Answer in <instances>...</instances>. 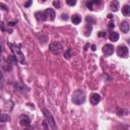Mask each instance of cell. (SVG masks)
<instances>
[{"instance_id":"obj_33","label":"cell","mask_w":130,"mask_h":130,"mask_svg":"<svg viewBox=\"0 0 130 130\" xmlns=\"http://www.w3.org/2000/svg\"><path fill=\"white\" fill-rule=\"evenodd\" d=\"M1 52H2V50H1V46H0V53H1Z\"/></svg>"},{"instance_id":"obj_19","label":"cell","mask_w":130,"mask_h":130,"mask_svg":"<svg viewBox=\"0 0 130 130\" xmlns=\"http://www.w3.org/2000/svg\"><path fill=\"white\" fill-rule=\"evenodd\" d=\"M86 22H87L88 24H93V23L95 22V20H94L91 16H86Z\"/></svg>"},{"instance_id":"obj_27","label":"cell","mask_w":130,"mask_h":130,"mask_svg":"<svg viewBox=\"0 0 130 130\" xmlns=\"http://www.w3.org/2000/svg\"><path fill=\"white\" fill-rule=\"evenodd\" d=\"M109 27H110V28H113V27H115V23H114L113 21H111V22L109 23Z\"/></svg>"},{"instance_id":"obj_3","label":"cell","mask_w":130,"mask_h":130,"mask_svg":"<svg viewBox=\"0 0 130 130\" xmlns=\"http://www.w3.org/2000/svg\"><path fill=\"white\" fill-rule=\"evenodd\" d=\"M42 112L44 113L45 121L48 123V125H49L52 129H56V128H57V125H56V122H55V120H54L52 114H51L48 110H46V109H42Z\"/></svg>"},{"instance_id":"obj_6","label":"cell","mask_w":130,"mask_h":130,"mask_svg":"<svg viewBox=\"0 0 130 130\" xmlns=\"http://www.w3.org/2000/svg\"><path fill=\"white\" fill-rule=\"evenodd\" d=\"M55 16H56V13H55V10L53 8H48L43 12V19L44 20L53 21L55 19Z\"/></svg>"},{"instance_id":"obj_2","label":"cell","mask_w":130,"mask_h":130,"mask_svg":"<svg viewBox=\"0 0 130 130\" xmlns=\"http://www.w3.org/2000/svg\"><path fill=\"white\" fill-rule=\"evenodd\" d=\"M72 102L75 105H81L85 102V92L82 89H76L72 94Z\"/></svg>"},{"instance_id":"obj_22","label":"cell","mask_w":130,"mask_h":130,"mask_svg":"<svg viewBox=\"0 0 130 130\" xmlns=\"http://www.w3.org/2000/svg\"><path fill=\"white\" fill-rule=\"evenodd\" d=\"M53 5H54V6L56 7V8H58V9H59V8L61 7V5H60V2H59V0H55V1L53 2Z\"/></svg>"},{"instance_id":"obj_11","label":"cell","mask_w":130,"mask_h":130,"mask_svg":"<svg viewBox=\"0 0 130 130\" xmlns=\"http://www.w3.org/2000/svg\"><path fill=\"white\" fill-rule=\"evenodd\" d=\"M120 29L122 30V32L127 34L129 31V23H128V21H126V20L122 21L121 24H120Z\"/></svg>"},{"instance_id":"obj_4","label":"cell","mask_w":130,"mask_h":130,"mask_svg":"<svg viewBox=\"0 0 130 130\" xmlns=\"http://www.w3.org/2000/svg\"><path fill=\"white\" fill-rule=\"evenodd\" d=\"M49 50L50 52H52L53 54H56V55H59L63 52V46L59 43V42H53L50 44L49 46Z\"/></svg>"},{"instance_id":"obj_35","label":"cell","mask_w":130,"mask_h":130,"mask_svg":"<svg viewBox=\"0 0 130 130\" xmlns=\"http://www.w3.org/2000/svg\"><path fill=\"white\" fill-rule=\"evenodd\" d=\"M41 1H43V2H45V1H46V0H41Z\"/></svg>"},{"instance_id":"obj_9","label":"cell","mask_w":130,"mask_h":130,"mask_svg":"<svg viewBox=\"0 0 130 130\" xmlns=\"http://www.w3.org/2000/svg\"><path fill=\"white\" fill-rule=\"evenodd\" d=\"M101 100H102V98H101V95L99 93H91L90 96H89V102H90V104L92 106L98 105L101 102Z\"/></svg>"},{"instance_id":"obj_34","label":"cell","mask_w":130,"mask_h":130,"mask_svg":"<svg viewBox=\"0 0 130 130\" xmlns=\"http://www.w3.org/2000/svg\"><path fill=\"white\" fill-rule=\"evenodd\" d=\"M1 86H2V84H1V81H0V87H1Z\"/></svg>"},{"instance_id":"obj_31","label":"cell","mask_w":130,"mask_h":130,"mask_svg":"<svg viewBox=\"0 0 130 130\" xmlns=\"http://www.w3.org/2000/svg\"><path fill=\"white\" fill-rule=\"evenodd\" d=\"M91 48H92V50H93V51H95V50H96V49H95V46H94V45H92V46H91Z\"/></svg>"},{"instance_id":"obj_18","label":"cell","mask_w":130,"mask_h":130,"mask_svg":"<svg viewBox=\"0 0 130 130\" xmlns=\"http://www.w3.org/2000/svg\"><path fill=\"white\" fill-rule=\"evenodd\" d=\"M9 119L7 114H0V122H6Z\"/></svg>"},{"instance_id":"obj_29","label":"cell","mask_w":130,"mask_h":130,"mask_svg":"<svg viewBox=\"0 0 130 130\" xmlns=\"http://www.w3.org/2000/svg\"><path fill=\"white\" fill-rule=\"evenodd\" d=\"M0 27H1V29H2V30H4V29H5V28H4V23H3V22H1V23H0Z\"/></svg>"},{"instance_id":"obj_32","label":"cell","mask_w":130,"mask_h":130,"mask_svg":"<svg viewBox=\"0 0 130 130\" xmlns=\"http://www.w3.org/2000/svg\"><path fill=\"white\" fill-rule=\"evenodd\" d=\"M87 47H88V44H87V45H86V46H85V47H84V50H85V51H86V50H87Z\"/></svg>"},{"instance_id":"obj_10","label":"cell","mask_w":130,"mask_h":130,"mask_svg":"<svg viewBox=\"0 0 130 130\" xmlns=\"http://www.w3.org/2000/svg\"><path fill=\"white\" fill-rule=\"evenodd\" d=\"M19 123H20L21 126H24V127L29 126V125H30V119H29V117L26 116V115H21V116L19 117Z\"/></svg>"},{"instance_id":"obj_7","label":"cell","mask_w":130,"mask_h":130,"mask_svg":"<svg viewBox=\"0 0 130 130\" xmlns=\"http://www.w3.org/2000/svg\"><path fill=\"white\" fill-rule=\"evenodd\" d=\"M117 54L119 57H122V58H125L127 57L128 55V48L125 46V45H120L118 48H117Z\"/></svg>"},{"instance_id":"obj_24","label":"cell","mask_w":130,"mask_h":130,"mask_svg":"<svg viewBox=\"0 0 130 130\" xmlns=\"http://www.w3.org/2000/svg\"><path fill=\"white\" fill-rule=\"evenodd\" d=\"M0 7H1L3 10H5V11H7V10H8V7H7L5 4H3V3H0Z\"/></svg>"},{"instance_id":"obj_5","label":"cell","mask_w":130,"mask_h":130,"mask_svg":"<svg viewBox=\"0 0 130 130\" xmlns=\"http://www.w3.org/2000/svg\"><path fill=\"white\" fill-rule=\"evenodd\" d=\"M86 6L89 10L93 11V10L101 9L103 7V2L102 0H88L86 3Z\"/></svg>"},{"instance_id":"obj_17","label":"cell","mask_w":130,"mask_h":130,"mask_svg":"<svg viewBox=\"0 0 130 130\" xmlns=\"http://www.w3.org/2000/svg\"><path fill=\"white\" fill-rule=\"evenodd\" d=\"M71 55H72V50H71V49H67V50L65 51V53H64V57H65L66 59H70Z\"/></svg>"},{"instance_id":"obj_8","label":"cell","mask_w":130,"mask_h":130,"mask_svg":"<svg viewBox=\"0 0 130 130\" xmlns=\"http://www.w3.org/2000/svg\"><path fill=\"white\" fill-rule=\"evenodd\" d=\"M103 53L106 55V56H110L114 53V46L111 45V44H106L104 47H103Z\"/></svg>"},{"instance_id":"obj_15","label":"cell","mask_w":130,"mask_h":130,"mask_svg":"<svg viewBox=\"0 0 130 130\" xmlns=\"http://www.w3.org/2000/svg\"><path fill=\"white\" fill-rule=\"evenodd\" d=\"M122 13L124 16H129L130 15V6L129 5H124L122 7Z\"/></svg>"},{"instance_id":"obj_26","label":"cell","mask_w":130,"mask_h":130,"mask_svg":"<svg viewBox=\"0 0 130 130\" xmlns=\"http://www.w3.org/2000/svg\"><path fill=\"white\" fill-rule=\"evenodd\" d=\"M16 22H17V21H9V22H8V25H10V26H13L14 24H16Z\"/></svg>"},{"instance_id":"obj_1","label":"cell","mask_w":130,"mask_h":130,"mask_svg":"<svg viewBox=\"0 0 130 130\" xmlns=\"http://www.w3.org/2000/svg\"><path fill=\"white\" fill-rule=\"evenodd\" d=\"M8 46L10 47V49H11V51H12L14 57L19 61V63L23 64L24 61H25V59H24V55L22 54V52H21L19 46L16 45V44H11V43H8Z\"/></svg>"},{"instance_id":"obj_20","label":"cell","mask_w":130,"mask_h":130,"mask_svg":"<svg viewBox=\"0 0 130 130\" xmlns=\"http://www.w3.org/2000/svg\"><path fill=\"white\" fill-rule=\"evenodd\" d=\"M36 17L38 20H44L43 19V12H36Z\"/></svg>"},{"instance_id":"obj_21","label":"cell","mask_w":130,"mask_h":130,"mask_svg":"<svg viewBox=\"0 0 130 130\" xmlns=\"http://www.w3.org/2000/svg\"><path fill=\"white\" fill-rule=\"evenodd\" d=\"M77 0H66V3L69 5V6H74L76 4Z\"/></svg>"},{"instance_id":"obj_13","label":"cell","mask_w":130,"mask_h":130,"mask_svg":"<svg viewBox=\"0 0 130 130\" xmlns=\"http://www.w3.org/2000/svg\"><path fill=\"white\" fill-rule=\"evenodd\" d=\"M109 39H110L112 42H117V41L119 40V34L112 30V31L109 34Z\"/></svg>"},{"instance_id":"obj_14","label":"cell","mask_w":130,"mask_h":130,"mask_svg":"<svg viewBox=\"0 0 130 130\" xmlns=\"http://www.w3.org/2000/svg\"><path fill=\"white\" fill-rule=\"evenodd\" d=\"M71 21H72L73 24H79L81 22V16L78 15V14H74L71 17Z\"/></svg>"},{"instance_id":"obj_16","label":"cell","mask_w":130,"mask_h":130,"mask_svg":"<svg viewBox=\"0 0 130 130\" xmlns=\"http://www.w3.org/2000/svg\"><path fill=\"white\" fill-rule=\"evenodd\" d=\"M91 30H92V26H91V24H88V23H87V24L85 25V28H84V36H85V37L90 36Z\"/></svg>"},{"instance_id":"obj_30","label":"cell","mask_w":130,"mask_h":130,"mask_svg":"<svg viewBox=\"0 0 130 130\" xmlns=\"http://www.w3.org/2000/svg\"><path fill=\"white\" fill-rule=\"evenodd\" d=\"M108 18H110V19H112L113 18V15L110 13V14H108Z\"/></svg>"},{"instance_id":"obj_28","label":"cell","mask_w":130,"mask_h":130,"mask_svg":"<svg viewBox=\"0 0 130 130\" xmlns=\"http://www.w3.org/2000/svg\"><path fill=\"white\" fill-rule=\"evenodd\" d=\"M61 18L67 20V19H68V16H67V14H62V17H61Z\"/></svg>"},{"instance_id":"obj_12","label":"cell","mask_w":130,"mask_h":130,"mask_svg":"<svg viewBox=\"0 0 130 130\" xmlns=\"http://www.w3.org/2000/svg\"><path fill=\"white\" fill-rule=\"evenodd\" d=\"M110 8H111V10L114 11V12L118 11V10H119V1H118V0H113V1L111 2V4H110Z\"/></svg>"},{"instance_id":"obj_23","label":"cell","mask_w":130,"mask_h":130,"mask_svg":"<svg viewBox=\"0 0 130 130\" xmlns=\"http://www.w3.org/2000/svg\"><path fill=\"white\" fill-rule=\"evenodd\" d=\"M31 3H32V0H27V1L24 3V7H29V6L31 5Z\"/></svg>"},{"instance_id":"obj_25","label":"cell","mask_w":130,"mask_h":130,"mask_svg":"<svg viewBox=\"0 0 130 130\" xmlns=\"http://www.w3.org/2000/svg\"><path fill=\"white\" fill-rule=\"evenodd\" d=\"M98 36L99 37H106V32L105 31H99L98 32Z\"/></svg>"}]
</instances>
